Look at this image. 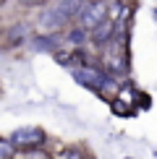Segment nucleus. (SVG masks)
Returning <instances> with one entry per match:
<instances>
[{"mask_svg":"<svg viewBox=\"0 0 157 159\" xmlns=\"http://www.w3.org/2000/svg\"><path fill=\"white\" fill-rule=\"evenodd\" d=\"M60 42H63V39L58 34H47V37H34V39H31V47H34V50H50V52H55L58 47H60Z\"/></svg>","mask_w":157,"mask_h":159,"instance_id":"nucleus-7","label":"nucleus"},{"mask_svg":"<svg viewBox=\"0 0 157 159\" xmlns=\"http://www.w3.org/2000/svg\"><path fill=\"white\" fill-rule=\"evenodd\" d=\"M8 143L13 149H21V151H29V149H45L47 143V133L37 125H24V128H16L8 138Z\"/></svg>","mask_w":157,"mask_h":159,"instance_id":"nucleus-1","label":"nucleus"},{"mask_svg":"<svg viewBox=\"0 0 157 159\" xmlns=\"http://www.w3.org/2000/svg\"><path fill=\"white\" fill-rule=\"evenodd\" d=\"M21 3H24V5H39L42 0H21Z\"/></svg>","mask_w":157,"mask_h":159,"instance_id":"nucleus-14","label":"nucleus"},{"mask_svg":"<svg viewBox=\"0 0 157 159\" xmlns=\"http://www.w3.org/2000/svg\"><path fill=\"white\" fill-rule=\"evenodd\" d=\"M26 159H52V154L45 151V149H29L26 151Z\"/></svg>","mask_w":157,"mask_h":159,"instance_id":"nucleus-12","label":"nucleus"},{"mask_svg":"<svg viewBox=\"0 0 157 159\" xmlns=\"http://www.w3.org/2000/svg\"><path fill=\"white\" fill-rule=\"evenodd\" d=\"M134 102H136L134 89H131V86H126V89H123L121 94L113 99V112H115V115H121V117L134 115Z\"/></svg>","mask_w":157,"mask_h":159,"instance_id":"nucleus-4","label":"nucleus"},{"mask_svg":"<svg viewBox=\"0 0 157 159\" xmlns=\"http://www.w3.org/2000/svg\"><path fill=\"white\" fill-rule=\"evenodd\" d=\"M139 99H141V107L147 110L149 107V94H139Z\"/></svg>","mask_w":157,"mask_h":159,"instance_id":"nucleus-13","label":"nucleus"},{"mask_svg":"<svg viewBox=\"0 0 157 159\" xmlns=\"http://www.w3.org/2000/svg\"><path fill=\"white\" fill-rule=\"evenodd\" d=\"M16 149L8 143V138H0V159H13Z\"/></svg>","mask_w":157,"mask_h":159,"instance_id":"nucleus-11","label":"nucleus"},{"mask_svg":"<svg viewBox=\"0 0 157 159\" xmlns=\"http://www.w3.org/2000/svg\"><path fill=\"white\" fill-rule=\"evenodd\" d=\"M55 159H87V154H84V149L81 146H63L60 151H58V157Z\"/></svg>","mask_w":157,"mask_h":159,"instance_id":"nucleus-9","label":"nucleus"},{"mask_svg":"<svg viewBox=\"0 0 157 159\" xmlns=\"http://www.w3.org/2000/svg\"><path fill=\"white\" fill-rule=\"evenodd\" d=\"M65 42L74 44V47H78V44L87 42V31H84L81 26H74V29H68V34H65Z\"/></svg>","mask_w":157,"mask_h":159,"instance_id":"nucleus-10","label":"nucleus"},{"mask_svg":"<svg viewBox=\"0 0 157 159\" xmlns=\"http://www.w3.org/2000/svg\"><path fill=\"white\" fill-rule=\"evenodd\" d=\"M71 73H74V78L81 86H87V89H92V91H105L110 84H113V78L105 73V70L94 68V65H78V68H71Z\"/></svg>","mask_w":157,"mask_h":159,"instance_id":"nucleus-2","label":"nucleus"},{"mask_svg":"<svg viewBox=\"0 0 157 159\" xmlns=\"http://www.w3.org/2000/svg\"><path fill=\"white\" fill-rule=\"evenodd\" d=\"M39 24H42V29H47V31H52V34H55V31H60L63 26L68 24V18H65L58 8H50V11H45V13H42Z\"/></svg>","mask_w":157,"mask_h":159,"instance_id":"nucleus-6","label":"nucleus"},{"mask_svg":"<svg viewBox=\"0 0 157 159\" xmlns=\"http://www.w3.org/2000/svg\"><path fill=\"white\" fill-rule=\"evenodd\" d=\"M78 26H81L84 31H92L97 24L107 21V3L105 0H89V3H84V8L78 11Z\"/></svg>","mask_w":157,"mask_h":159,"instance_id":"nucleus-3","label":"nucleus"},{"mask_svg":"<svg viewBox=\"0 0 157 159\" xmlns=\"http://www.w3.org/2000/svg\"><path fill=\"white\" fill-rule=\"evenodd\" d=\"M113 37H115V24H113V21L107 18V21L97 24L94 29H92V34H89L87 39H89L92 44H94V47H105V44H107V42H110Z\"/></svg>","mask_w":157,"mask_h":159,"instance_id":"nucleus-5","label":"nucleus"},{"mask_svg":"<svg viewBox=\"0 0 157 159\" xmlns=\"http://www.w3.org/2000/svg\"><path fill=\"white\" fill-rule=\"evenodd\" d=\"M84 3H87V0H60L55 8L60 11L65 18H74V16H78V11L84 8Z\"/></svg>","mask_w":157,"mask_h":159,"instance_id":"nucleus-8","label":"nucleus"}]
</instances>
